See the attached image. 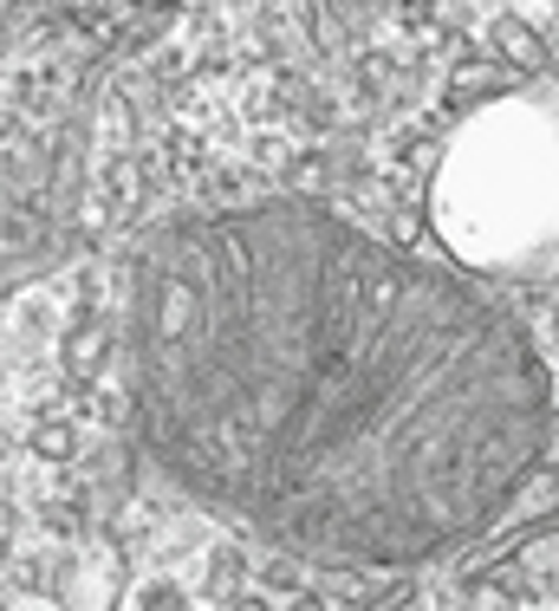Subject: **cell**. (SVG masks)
I'll use <instances>...</instances> for the list:
<instances>
[{
  "instance_id": "cell-1",
  "label": "cell",
  "mask_w": 559,
  "mask_h": 611,
  "mask_svg": "<svg viewBox=\"0 0 559 611\" xmlns=\"http://www.w3.org/2000/svg\"><path fill=\"white\" fill-rule=\"evenodd\" d=\"M124 378L150 462L189 501L326 566L482 541L553 443L520 319L319 203L150 228L124 280Z\"/></svg>"
},
{
  "instance_id": "cell-2",
  "label": "cell",
  "mask_w": 559,
  "mask_h": 611,
  "mask_svg": "<svg viewBox=\"0 0 559 611\" xmlns=\"http://www.w3.org/2000/svg\"><path fill=\"white\" fill-rule=\"evenodd\" d=\"M20 7H26V0H0V33H7V26L20 20Z\"/></svg>"
}]
</instances>
